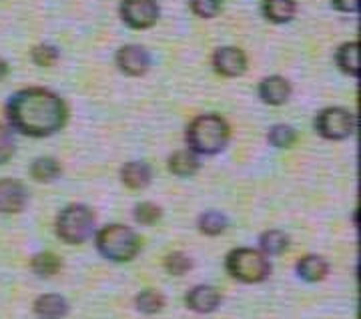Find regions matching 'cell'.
<instances>
[{
    "instance_id": "6da1fadb",
    "label": "cell",
    "mask_w": 361,
    "mask_h": 319,
    "mask_svg": "<svg viewBox=\"0 0 361 319\" xmlns=\"http://www.w3.org/2000/svg\"><path fill=\"white\" fill-rule=\"evenodd\" d=\"M6 121L16 133L44 139L59 133L68 121L66 102L49 89L28 87L16 90L6 102Z\"/></svg>"
},
{
    "instance_id": "7a4b0ae2",
    "label": "cell",
    "mask_w": 361,
    "mask_h": 319,
    "mask_svg": "<svg viewBox=\"0 0 361 319\" xmlns=\"http://www.w3.org/2000/svg\"><path fill=\"white\" fill-rule=\"evenodd\" d=\"M187 149L197 157H211L221 153L231 139V127L223 116L203 113L195 116L185 131Z\"/></svg>"
},
{
    "instance_id": "3957f363",
    "label": "cell",
    "mask_w": 361,
    "mask_h": 319,
    "mask_svg": "<svg viewBox=\"0 0 361 319\" xmlns=\"http://www.w3.org/2000/svg\"><path fill=\"white\" fill-rule=\"evenodd\" d=\"M97 251L113 263H129L141 251V237L127 225L111 223L94 235Z\"/></svg>"
},
{
    "instance_id": "277c9868",
    "label": "cell",
    "mask_w": 361,
    "mask_h": 319,
    "mask_svg": "<svg viewBox=\"0 0 361 319\" xmlns=\"http://www.w3.org/2000/svg\"><path fill=\"white\" fill-rule=\"evenodd\" d=\"M225 269L233 279L247 283V285L263 283L271 275L269 257H265L259 249H251V247L231 249L225 257Z\"/></svg>"
},
{
    "instance_id": "5b68a950",
    "label": "cell",
    "mask_w": 361,
    "mask_h": 319,
    "mask_svg": "<svg viewBox=\"0 0 361 319\" xmlns=\"http://www.w3.org/2000/svg\"><path fill=\"white\" fill-rule=\"evenodd\" d=\"M56 235L66 245H82L94 233V213L82 203H71L56 215Z\"/></svg>"
},
{
    "instance_id": "8992f818",
    "label": "cell",
    "mask_w": 361,
    "mask_h": 319,
    "mask_svg": "<svg viewBox=\"0 0 361 319\" xmlns=\"http://www.w3.org/2000/svg\"><path fill=\"white\" fill-rule=\"evenodd\" d=\"M313 127L327 140H345L355 131V115L343 107H327L317 113Z\"/></svg>"
},
{
    "instance_id": "52a82bcc",
    "label": "cell",
    "mask_w": 361,
    "mask_h": 319,
    "mask_svg": "<svg viewBox=\"0 0 361 319\" xmlns=\"http://www.w3.org/2000/svg\"><path fill=\"white\" fill-rule=\"evenodd\" d=\"M118 14H121V20L129 28L145 30V28L155 26L161 8L157 0H123L118 6Z\"/></svg>"
},
{
    "instance_id": "ba28073f",
    "label": "cell",
    "mask_w": 361,
    "mask_h": 319,
    "mask_svg": "<svg viewBox=\"0 0 361 319\" xmlns=\"http://www.w3.org/2000/svg\"><path fill=\"white\" fill-rule=\"evenodd\" d=\"M116 66L127 77H142L151 68V54L139 44H127L116 52Z\"/></svg>"
},
{
    "instance_id": "9c48e42d",
    "label": "cell",
    "mask_w": 361,
    "mask_h": 319,
    "mask_svg": "<svg viewBox=\"0 0 361 319\" xmlns=\"http://www.w3.org/2000/svg\"><path fill=\"white\" fill-rule=\"evenodd\" d=\"M28 203V189L16 179H0V215H16Z\"/></svg>"
},
{
    "instance_id": "30bf717a",
    "label": "cell",
    "mask_w": 361,
    "mask_h": 319,
    "mask_svg": "<svg viewBox=\"0 0 361 319\" xmlns=\"http://www.w3.org/2000/svg\"><path fill=\"white\" fill-rule=\"evenodd\" d=\"M213 68L221 77H241L247 71L245 52L235 47H223L213 54Z\"/></svg>"
},
{
    "instance_id": "8fae6325",
    "label": "cell",
    "mask_w": 361,
    "mask_h": 319,
    "mask_svg": "<svg viewBox=\"0 0 361 319\" xmlns=\"http://www.w3.org/2000/svg\"><path fill=\"white\" fill-rule=\"evenodd\" d=\"M185 303L195 313H213L221 306V294L213 285H195L185 295Z\"/></svg>"
},
{
    "instance_id": "7c38bea8",
    "label": "cell",
    "mask_w": 361,
    "mask_h": 319,
    "mask_svg": "<svg viewBox=\"0 0 361 319\" xmlns=\"http://www.w3.org/2000/svg\"><path fill=\"white\" fill-rule=\"evenodd\" d=\"M259 99L265 102V104H271V107H279L283 102L289 101L291 97V83L283 77H273L263 78L259 83Z\"/></svg>"
},
{
    "instance_id": "4fadbf2b",
    "label": "cell",
    "mask_w": 361,
    "mask_h": 319,
    "mask_svg": "<svg viewBox=\"0 0 361 319\" xmlns=\"http://www.w3.org/2000/svg\"><path fill=\"white\" fill-rule=\"evenodd\" d=\"M153 171L145 161H129L121 169V181L130 191H141L151 185Z\"/></svg>"
},
{
    "instance_id": "5bb4252c",
    "label": "cell",
    "mask_w": 361,
    "mask_h": 319,
    "mask_svg": "<svg viewBox=\"0 0 361 319\" xmlns=\"http://www.w3.org/2000/svg\"><path fill=\"white\" fill-rule=\"evenodd\" d=\"M32 309L39 319H65L68 315V301L59 294H42L35 299Z\"/></svg>"
},
{
    "instance_id": "9a60e30c",
    "label": "cell",
    "mask_w": 361,
    "mask_h": 319,
    "mask_svg": "<svg viewBox=\"0 0 361 319\" xmlns=\"http://www.w3.org/2000/svg\"><path fill=\"white\" fill-rule=\"evenodd\" d=\"M297 277L303 279L305 283H319L327 277L329 273V263L322 255H303L295 263Z\"/></svg>"
},
{
    "instance_id": "2e32d148",
    "label": "cell",
    "mask_w": 361,
    "mask_h": 319,
    "mask_svg": "<svg viewBox=\"0 0 361 319\" xmlns=\"http://www.w3.org/2000/svg\"><path fill=\"white\" fill-rule=\"evenodd\" d=\"M261 13L273 25H285L293 20L297 13V2L295 0H263Z\"/></svg>"
},
{
    "instance_id": "e0dca14e",
    "label": "cell",
    "mask_w": 361,
    "mask_h": 319,
    "mask_svg": "<svg viewBox=\"0 0 361 319\" xmlns=\"http://www.w3.org/2000/svg\"><path fill=\"white\" fill-rule=\"evenodd\" d=\"M336 64L348 77H360V42H343L336 52Z\"/></svg>"
},
{
    "instance_id": "ac0fdd59",
    "label": "cell",
    "mask_w": 361,
    "mask_h": 319,
    "mask_svg": "<svg viewBox=\"0 0 361 319\" xmlns=\"http://www.w3.org/2000/svg\"><path fill=\"white\" fill-rule=\"evenodd\" d=\"M201 169V161L199 157L189 151V149H180L169 157V171L175 177H193L195 173Z\"/></svg>"
},
{
    "instance_id": "d6986e66",
    "label": "cell",
    "mask_w": 361,
    "mask_h": 319,
    "mask_svg": "<svg viewBox=\"0 0 361 319\" xmlns=\"http://www.w3.org/2000/svg\"><path fill=\"white\" fill-rule=\"evenodd\" d=\"M289 249V237L287 233L279 229H269L261 233L259 237V251L265 257H277Z\"/></svg>"
},
{
    "instance_id": "ffe728a7",
    "label": "cell",
    "mask_w": 361,
    "mask_h": 319,
    "mask_svg": "<svg viewBox=\"0 0 361 319\" xmlns=\"http://www.w3.org/2000/svg\"><path fill=\"white\" fill-rule=\"evenodd\" d=\"M61 173H63V167L52 157H39L30 165V177L39 183H52L61 177Z\"/></svg>"
},
{
    "instance_id": "44dd1931",
    "label": "cell",
    "mask_w": 361,
    "mask_h": 319,
    "mask_svg": "<svg viewBox=\"0 0 361 319\" xmlns=\"http://www.w3.org/2000/svg\"><path fill=\"white\" fill-rule=\"evenodd\" d=\"M61 267H63L61 257L54 255L52 251L37 253V255L32 257V261H30L32 273L39 275V277H52V275H56V273L61 271Z\"/></svg>"
},
{
    "instance_id": "7402d4cb",
    "label": "cell",
    "mask_w": 361,
    "mask_h": 319,
    "mask_svg": "<svg viewBox=\"0 0 361 319\" xmlns=\"http://www.w3.org/2000/svg\"><path fill=\"white\" fill-rule=\"evenodd\" d=\"M135 307H137V311H141L145 315H155L165 307V297L161 291L149 287V289L139 291V295L135 297Z\"/></svg>"
},
{
    "instance_id": "603a6c76",
    "label": "cell",
    "mask_w": 361,
    "mask_h": 319,
    "mask_svg": "<svg viewBox=\"0 0 361 319\" xmlns=\"http://www.w3.org/2000/svg\"><path fill=\"white\" fill-rule=\"evenodd\" d=\"M227 225H229V221L219 211H205L199 217V221H197L199 231L203 235H207V237H217V235H221L223 231L227 229Z\"/></svg>"
},
{
    "instance_id": "cb8c5ba5",
    "label": "cell",
    "mask_w": 361,
    "mask_h": 319,
    "mask_svg": "<svg viewBox=\"0 0 361 319\" xmlns=\"http://www.w3.org/2000/svg\"><path fill=\"white\" fill-rule=\"evenodd\" d=\"M133 217L135 221L139 223V225H155L161 221L163 217V211H161V207L155 203H151V201H142V203L135 205V211H133Z\"/></svg>"
},
{
    "instance_id": "d4e9b609",
    "label": "cell",
    "mask_w": 361,
    "mask_h": 319,
    "mask_svg": "<svg viewBox=\"0 0 361 319\" xmlns=\"http://www.w3.org/2000/svg\"><path fill=\"white\" fill-rule=\"evenodd\" d=\"M267 140L277 149H289L297 140V133L289 125H273L267 133Z\"/></svg>"
},
{
    "instance_id": "484cf974",
    "label": "cell",
    "mask_w": 361,
    "mask_h": 319,
    "mask_svg": "<svg viewBox=\"0 0 361 319\" xmlns=\"http://www.w3.org/2000/svg\"><path fill=\"white\" fill-rule=\"evenodd\" d=\"M165 269L171 275L180 277V275H185V273H189L193 269V259L187 253H183V251H173V253H169L165 257Z\"/></svg>"
},
{
    "instance_id": "4316f807",
    "label": "cell",
    "mask_w": 361,
    "mask_h": 319,
    "mask_svg": "<svg viewBox=\"0 0 361 319\" xmlns=\"http://www.w3.org/2000/svg\"><path fill=\"white\" fill-rule=\"evenodd\" d=\"M221 0H189V8L199 18H215L221 13Z\"/></svg>"
},
{
    "instance_id": "83f0119b",
    "label": "cell",
    "mask_w": 361,
    "mask_h": 319,
    "mask_svg": "<svg viewBox=\"0 0 361 319\" xmlns=\"http://www.w3.org/2000/svg\"><path fill=\"white\" fill-rule=\"evenodd\" d=\"M59 56H61V52L56 47H52V44H39V47H35L32 52H30V59H32V63L39 64V66H51L59 61Z\"/></svg>"
},
{
    "instance_id": "f1b7e54d",
    "label": "cell",
    "mask_w": 361,
    "mask_h": 319,
    "mask_svg": "<svg viewBox=\"0 0 361 319\" xmlns=\"http://www.w3.org/2000/svg\"><path fill=\"white\" fill-rule=\"evenodd\" d=\"M14 155V139L13 131L0 123V165H4L6 161H11Z\"/></svg>"
},
{
    "instance_id": "f546056e",
    "label": "cell",
    "mask_w": 361,
    "mask_h": 319,
    "mask_svg": "<svg viewBox=\"0 0 361 319\" xmlns=\"http://www.w3.org/2000/svg\"><path fill=\"white\" fill-rule=\"evenodd\" d=\"M331 4L339 13L353 14L360 11V0H331Z\"/></svg>"
},
{
    "instance_id": "4dcf8cb0",
    "label": "cell",
    "mask_w": 361,
    "mask_h": 319,
    "mask_svg": "<svg viewBox=\"0 0 361 319\" xmlns=\"http://www.w3.org/2000/svg\"><path fill=\"white\" fill-rule=\"evenodd\" d=\"M6 75H8V64H6L4 59H0V80L6 77Z\"/></svg>"
}]
</instances>
